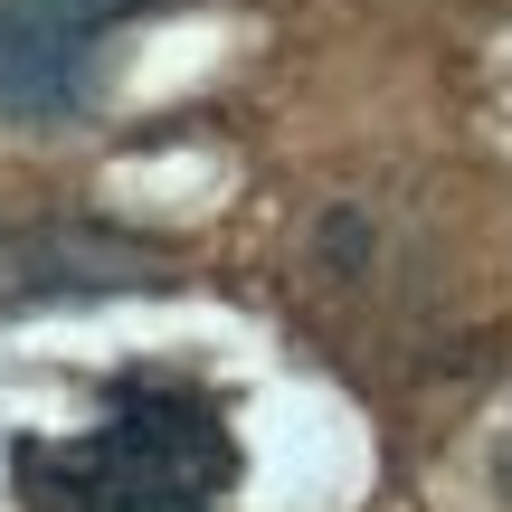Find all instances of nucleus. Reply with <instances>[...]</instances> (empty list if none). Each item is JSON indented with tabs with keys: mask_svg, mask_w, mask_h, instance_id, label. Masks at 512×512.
<instances>
[{
	"mask_svg": "<svg viewBox=\"0 0 512 512\" xmlns=\"http://www.w3.org/2000/svg\"><path fill=\"white\" fill-rule=\"evenodd\" d=\"M124 0H0V114L57 124L95 95V57Z\"/></svg>",
	"mask_w": 512,
	"mask_h": 512,
	"instance_id": "2",
	"label": "nucleus"
},
{
	"mask_svg": "<svg viewBox=\"0 0 512 512\" xmlns=\"http://www.w3.org/2000/svg\"><path fill=\"white\" fill-rule=\"evenodd\" d=\"M10 484L29 512H219L238 484V437L200 380L133 370L105 389L86 437H19Z\"/></svg>",
	"mask_w": 512,
	"mask_h": 512,
	"instance_id": "1",
	"label": "nucleus"
},
{
	"mask_svg": "<svg viewBox=\"0 0 512 512\" xmlns=\"http://www.w3.org/2000/svg\"><path fill=\"white\" fill-rule=\"evenodd\" d=\"M124 285H162V256L124 228H0V304H76Z\"/></svg>",
	"mask_w": 512,
	"mask_h": 512,
	"instance_id": "3",
	"label": "nucleus"
}]
</instances>
